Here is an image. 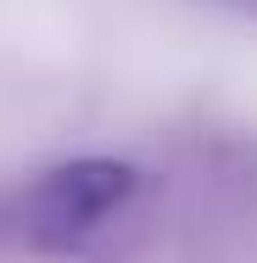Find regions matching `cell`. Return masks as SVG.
<instances>
[{
	"mask_svg": "<svg viewBox=\"0 0 257 263\" xmlns=\"http://www.w3.org/2000/svg\"><path fill=\"white\" fill-rule=\"evenodd\" d=\"M146 174L117 157H73L45 168L11 196V241L39 258L117 263L140 241Z\"/></svg>",
	"mask_w": 257,
	"mask_h": 263,
	"instance_id": "obj_1",
	"label": "cell"
},
{
	"mask_svg": "<svg viewBox=\"0 0 257 263\" xmlns=\"http://www.w3.org/2000/svg\"><path fill=\"white\" fill-rule=\"evenodd\" d=\"M6 241H11V202L0 196V247H6Z\"/></svg>",
	"mask_w": 257,
	"mask_h": 263,
	"instance_id": "obj_2",
	"label": "cell"
}]
</instances>
